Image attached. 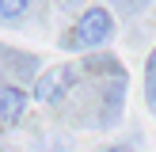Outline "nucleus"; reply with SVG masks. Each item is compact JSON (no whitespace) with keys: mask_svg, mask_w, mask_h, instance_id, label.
I'll use <instances>...</instances> for the list:
<instances>
[{"mask_svg":"<svg viewBox=\"0 0 156 152\" xmlns=\"http://www.w3.org/2000/svg\"><path fill=\"white\" fill-rule=\"evenodd\" d=\"M111 34H114L111 12H107V8H88V12L80 15V23H76V38H73V46L95 50V46L111 42Z\"/></svg>","mask_w":156,"mask_h":152,"instance_id":"f257e3e1","label":"nucleus"},{"mask_svg":"<svg viewBox=\"0 0 156 152\" xmlns=\"http://www.w3.org/2000/svg\"><path fill=\"white\" fill-rule=\"evenodd\" d=\"M76 80H80V72L69 68V65L50 68V72H42V76L34 80V99H38V103H61V99L73 91Z\"/></svg>","mask_w":156,"mask_h":152,"instance_id":"f03ea898","label":"nucleus"},{"mask_svg":"<svg viewBox=\"0 0 156 152\" xmlns=\"http://www.w3.org/2000/svg\"><path fill=\"white\" fill-rule=\"evenodd\" d=\"M27 110V91L23 88H0V126H15Z\"/></svg>","mask_w":156,"mask_h":152,"instance_id":"7ed1b4c3","label":"nucleus"},{"mask_svg":"<svg viewBox=\"0 0 156 152\" xmlns=\"http://www.w3.org/2000/svg\"><path fill=\"white\" fill-rule=\"evenodd\" d=\"M30 8V0H0V19L12 23V19H23Z\"/></svg>","mask_w":156,"mask_h":152,"instance_id":"20e7f679","label":"nucleus"},{"mask_svg":"<svg viewBox=\"0 0 156 152\" xmlns=\"http://www.w3.org/2000/svg\"><path fill=\"white\" fill-rule=\"evenodd\" d=\"M149 95H152V106H156V76H152V84H149Z\"/></svg>","mask_w":156,"mask_h":152,"instance_id":"39448f33","label":"nucleus"},{"mask_svg":"<svg viewBox=\"0 0 156 152\" xmlns=\"http://www.w3.org/2000/svg\"><path fill=\"white\" fill-rule=\"evenodd\" d=\"M133 4H141V0H133Z\"/></svg>","mask_w":156,"mask_h":152,"instance_id":"423d86ee","label":"nucleus"}]
</instances>
